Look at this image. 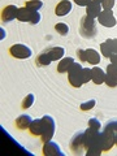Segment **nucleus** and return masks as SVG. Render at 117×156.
Segmentation results:
<instances>
[{
    "mask_svg": "<svg viewBox=\"0 0 117 156\" xmlns=\"http://www.w3.org/2000/svg\"><path fill=\"white\" fill-rule=\"evenodd\" d=\"M73 2H74L77 5H80V7H87L92 0H73Z\"/></svg>",
    "mask_w": 117,
    "mask_h": 156,
    "instance_id": "34",
    "label": "nucleus"
},
{
    "mask_svg": "<svg viewBox=\"0 0 117 156\" xmlns=\"http://www.w3.org/2000/svg\"><path fill=\"white\" fill-rule=\"evenodd\" d=\"M105 74H108L111 77H113L117 80V64H113V62H109L108 66H107V73Z\"/></svg>",
    "mask_w": 117,
    "mask_h": 156,
    "instance_id": "27",
    "label": "nucleus"
},
{
    "mask_svg": "<svg viewBox=\"0 0 117 156\" xmlns=\"http://www.w3.org/2000/svg\"><path fill=\"white\" fill-rule=\"evenodd\" d=\"M115 146H117V133L115 134Z\"/></svg>",
    "mask_w": 117,
    "mask_h": 156,
    "instance_id": "37",
    "label": "nucleus"
},
{
    "mask_svg": "<svg viewBox=\"0 0 117 156\" xmlns=\"http://www.w3.org/2000/svg\"><path fill=\"white\" fill-rule=\"evenodd\" d=\"M42 152L44 156H56V155H62L61 150H60V146H58L56 142L53 140H48V142L43 143V148H42Z\"/></svg>",
    "mask_w": 117,
    "mask_h": 156,
    "instance_id": "10",
    "label": "nucleus"
},
{
    "mask_svg": "<svg viewBox=\"0 0 117 156\" xmlns=\"http://www.w3.org/2000/svg\"><path fill=\"white\" fill-rule=\"evenodd\" d=\"M104 83L108 86V87H117V80L113 77H111L108 74H105V81H104Z\"/></svg>",
    "mask_w": 117,
    "mask_h": 156,
    "instance_id": "31",
    "label": "nucleus"
},
{
    "mask_svg": "<svg viewBox=\"0 0 117 156\" xmlns=\"http://www.w3.org/2000/svg\"><path fill=\"white\" fill-rule=\"evenodd\" d=\"M60 2H61V0H60Z\"/></svg>",
    "mask_w": 117,
    "mask_h": 156,
    "instance_id": "39",
    "label": "nucleus"
},
{
    "mask_svg": "<svg viewBox=\"0 0 117 156\" xmlns=\"http://www.w3.org/2000/svg\"><path fill=\"white\" fill-rule=\"evenodd\" d=\"M98 21H99L100 25L104 26V27H113V26H116V23H117V20L113 16V12L112 11H104V9L99 14Z\"/></svg>",
    "mask_w": 117,
    "mask_h": 156,
    "instance_id": "9",
    "label": "nucleus"
},
{
    "mask_svg": "<svg viewBox=\"0 0 117 156\" xmlns=\"http://www.w3.org/2000/svg\"><path fill=\"white\" fill-rule=\"evenodd\" d=\"M99 144L101 150L104 151H109L112 150V147L115 146V133L111 131L108 129H104L103 131L100 133V136H99Z\"/></svg>",
    "mask_w": 117,
    "mask_h": 156,
    "instance_id": "7",
    "label": "nucleus"
},
{
    "mask_svg": "<svg viewBox=\"0 0 117 156\" xmlns=\"http://www.w3.org/2000/svg\"><path fill=\"white\" fill-rule=\"evenodd\" d=\"M101 152H103V150L99 144H94V146H90L89 148L86 150V154L87 156H99Z\"/></svg>",
    "mask_w": 117,
    "mask_h": 156,
    "instance_id": "25",
    "label": "nucleus"
},
{
    "mask_svg": "<svg viewBox=\"0 0 117 156\" xmlns=\"http://www.w3.org/2000/svg\"><path fill=\"white\" fill-rule=\"evenodd\" d=\"M41 13L38 11H33V9L27 8V7H21L18 8V14H17V20L21 22H29L31 25H37L41 21Z\"/></svg>",
    "mask_w": 117,
    "mask_h": 156,
    "instance_id": "3",
    "label": "nucleus"
},
{
    "mask_svg": "<svg viewBox=\"0 0 117 156\" xmlns=\"http://www.w3.org/2000/svg\"><path fill=\"white\" fill-rule=\"evenodd\" d=\"M47 52L50 53V56H51V58H52V61H60L61 58L65 56V48L58 47V46L47 48Z\"/></svg>",
    "mask_w": 117,
    "mask_h": 156,
    "instance_id": "17",
    "label": "nucleus"
},
{
    "mask_svg": "<svg viewBox=\"0 0 117 156\" xmlns=\"http://www.w3.org/2000/svg\"><path fill=\"white\" fill-rule=\"evenodd\" d=\"M82 78H83L85 83L90 82L91 81V69H89V68H83V70H82Z\"/></svg>",
    "mask_w": 117,
    "mask_h": 156,
    "instance_id": "32",
    "label": "nucleus"
},
{
    "mask_svg": "<svg viewBox=\"0 0 117 156\" xmlns=\"http://www.w3.org/2000/svg\"><path fill=\"white\" fill-rule=\"evenodd\" d=\"M104 129H108V130L113 131V133L116 134V133H117V119H112V120H109L108 122H107V125L104 126Z\"/></svg>",
    "mask_w": 117,
    "mask_h": 156,
    "instance_id": "28",
    "label": "nucleus"
},
{
    "mask_svg": "<svg viewBox=\"0 0 117 156\" xmlns=\"http://www.w3.org/2000/svg\"><path fill=\"white\" fill-rule=\"evenodd\" d=\"M77 57H78V60H80L81 62H86V50L80 48V50L77 51Z\"/></svg>",
    "mask_w": 117,
    "mask_h": 156,
    "instance_id": "33",
    "label": "nucleus"
},
{
    "mask_svg": "<svg viewBox=\"0 0 117 156\" xmlns=\"http://www.w3.org/2000/svg\"><path fill=\"white\" fill-rule=\"evenodd\" d=\"M55 30L60 34V35L65 37V35H68V33H69V26H68L65 22H58L55 25Z\"/></svg>",
    "mask_w": 117,
    "mask_h": 156,
    "instance_id": "23",
    "label": "nucleus"
},
{
    "mask_svg": "<svg viewBox=\"0 0 117 156\" xmlns=\"http://www.w3.org/2000/svg\"><path fill=\"white\" fill-rule=\"evenodd\" d=\"M34 95L33 94H27L25 98H23V100H22V103H21V108L22 109H29L30 107L34 104Z\"/></svg>",
    "mask_w": 117,
    "mask_h": 156,
    "instance_id": "24",
    "label": "nucleus"
},
{
    "mask_svg": "<svg viewBox=\"0 0 117 156\" xmlns=\"http://www.w3.org/2000/svg\"><path fill=\"white\" fill-rule=\"evenodd\" d=\"M29 131L34 136H41L43 131V121L42 119H35L31 121L30 126H29Z\"/></svg>",
    "mask_w": 117,
    "mask_h": 156,
    "instance_id": "18",
    "label": "nucleus"
},
{
    "mask_svg": "<svg viewBox=\"0 0 117 156\" xmlns=\"http://www.w3.org/2000/svg\"><path fill=\"white\" fill-rule=\"evenodd\" d=\"M80 34L82 38H86V39L95 38L98 34L95 20L89 17L87 14H85V16L81 18V22H80Z\"/></svg>",
    "mask_w": 117,
    "mask_h": 156,
    "instance_id": "1",
    "label": "nucleus"
},
{
    "mask_svg": "<svg viewBox=\"0 0 117 156\" xmlns=\"http://www.w3.org/2000/svg\"><path fill=\"white\" fill-rule=\"evenodd\" d=\"M31 117L29 115H21L16 119V128L18 130H26L31 124Z\"/></svg>",
    "mask_w": 117,
    "mask_h": 156,
    "instance_id": "19",
    "label": "nucleus"
},
{
    "mask_svg": "<svg viewBox=\"0 0 117 156\" xmlns=\"http://www.w3.org/2000/svg\"><path fill=\"white\" fill-rule=\"evenodd\" d=\"M89 126H90V128H92V129L100 130V128H101V122L96 119V117H92V119L89 120Z\"/></svg>",
    "mask_w": 117,
    "mask_h": 156,
    "instance_id": "29",
    "label": "nucleus"
},
{
    "mask_svg": "<svg viewBox=\"0 0 117 156\" xmlns=\"http://www.w3.org/2000/svg\"><path fill=\"white\" fill-rule=\"evenodd\" d=\"M115 3H116V0H103L101 8H103L104 11H112V8L115 7Z\"/></svg>",
    "mask_w": 117,
    "mask_h": 156,
    "instance_id": "30",
    "label": "nucleus"
},
{
    "mask_svg": "<svg viewBox=\"0 0 117 156\" xmlns=\"http://www.w3.org/2000/svg\"><path fill=\"white\" fill-rule=\"evenodd\" d=\"M70 11H72V3L69 0H61L55 8V14L58 17H64L66 14H69Z\"/></svg>",
    "mask_w": 117,
    "mask_h": 156,
    "instance_id": "12",
    "label": "nucleus"
},
{
    "mask_svg": "<svg viewBox=\"0 0 117 156\" xmlns=\"http://www.w3.org/2000/svg\"><path fill=\"white\" fill-rule=\"evenodd\" d=\"M101 11H103V8H101V4L95 2V0H92L89 5L86 7V14L89 17L94 18V20L99 17V14L101 13Z\"/></svg>",
    "mask_w": 117,
    "mask_h": 156,
    "instance_id": "13",
    "label": "nucleus"
},
{
    "mask_svg": "<svg viewBox=\"0 0 117 156\" xmlns=\"http://www.w3.org/2000/svg\"><path fill=\"white\" fill-rule=\"evenodd\" d=\"M95 2H98V3H100V4H101V3H103V0H95Z\"/></svg>",
    "mask_w": 117,
    "mask_h": 156,
    "instance_id": "38",
    "label": "nucleus"
},
{
    "mask_svg": "<svg viewBox=\"0 0 117 156\" xmlns=\"http://www.w3.org/2000/svg\"><path fill=\"white\" fill-rule=\"evenodd\" d=\"M74 62V58L73 57H62L57 64V72L58 73H68L70 69V66Z\"/></svg>",
    "mask_w": 117,
    "mask_h": 156,
    "instance_id": "20",
    "label": "nucleus"
},
{
    "mask_svg": "<svg viewBox=\"0 0 117 156\" xmlns=\"http://www.w3.org/2000/svg\"><path fill=\"white\" fill-rule=\"evenodd\" d=\"M69 147L72 154L74 155H82L85 151V144H83V131H78L74 135L72 136L70 142H69Z\"/></svg>",
    "mask_w": 117,
    "mask_h": 156,
    "instance_id": "6",
    "label": "nucleus"
},
{
    "mask_svg": "<svg viewBox=\"0 0 117 156\" xmlns=\"http://www.w3.org/2000/svg\"><path fill=\"white\" fill-rule=\"evenodd\" d=\"M82 70H83V68L80 62H73V65L70 66L69 72H68V81H69V83L72 87H74V89H80L85 85L83 82V78H82Z\"/></svg>",
    "mask_w": 117,
    "mask_h": 156,
    "instance_id": "2",
    "label": "nucleus"
},
{
    "mask_svg": "<svg viewBox=\"0 0 117 156\" xmlns=\"http://www.w3.org/2000/svg\"><path fill=\"white\" fill-rule=\"evenodd\" d=\"M100 52L105 58H109L115 53V43L113 39H107L100 44Z\"/></svg>",
    "mask_w": 117,
    "mask_h": 156,
    "instance_id": "15",
    "label": "nucleus"
},
{
    "mask_svg": "<svg viewBox=\"0 0 117 156\" xmlns=\"http://www.w3.org/2000/svg\"><path fill=\"white\" fill-rule=\"evenodd\" d=\"M0 31H2V38H4V37H5V33H4V31H5V30H4V29L2 27V29H0Z\"/></svg>",
    "mask_w": 117,
    "mask_h": 156,
    "instance_id": "36",
    "label": "nucleus"
},
{
    "mask_svg": "<svg viewBox=\"0 0 117 156\" xmlns=\"http://www.w3.org/2000/svg\"><path fill=\"white\" fill-rule=\"evenodd\" d=\"M17 14H18V8L16 5H13V4L7 5V7H4L2 11V21L11 22L14 18H17Z\"/></svg>",
    "mask_w": 117,
    "mask_h": 156,
    "instance_id": "11",
    "label": "nucleus"
},
{
    "mask_svg": "<svg viewBox=\"0 0 117 156\" xmlns=\"http://www.w3.org/2000/svg\"><path fill=\"white\" fill-rule=\"evenodd\" d=\"M51 62H52V58H51V56H50V53L47 52V50L43 51V52H41V53H39V55L37 56V58H35V64H37V66H39V68L47 66V65H50Z\"/></svg>",
    "mask_w": 117,
    "mask_h": 156,
    "instance_id": "21",
    "label": "nucleus"
},
{
    "mask_svg": "<svg viewBox=\"0 0 117 156\" xmlns=\"http://www.w3.org/2000/svg\"><path fill=\"white\" fill-rule=\"evenodd\" d=\"M9 55L14 58H20V60H25L33 55V51L30 47L25 44H13L9 47Z\"/></svg>",
    "mask_w": 117,
    "mask_h": 156,
    "instance_id": "5",
    "label": "nucleus"
},
{
    "mask_svg": "<svg viewBox=\"0 0 117 156\" xmlns=\"http://www.w3.org/2000/svg\"><path fill=\"white\" fill-rule=\"evenodd\" d=\"M42 121H43V131H42V135H41V140L44 143V142H48V140H51L53 138L55 130H56V125H55V120L48 115L43 116Z\"/></svg>",
    "mask_w": 117,
    "mask_h": 156,
    "instance_id": "4",
    "label": "nucleus"
},
{
    "mask_svg": "<svg viewBox=\"0 0 117 156\" xmlns=\"http://www.w3.org/2000/svg\"><path fill=\"white\" fill-rule=\"evenodd\" d=\"M25 7L33 9V11H39L43 7V2L42 0H27L25 3Z\"/></svg>",
    "mask_w": 117,
    "mask_h": 156,
    "instance_id": "22",
    "label": "nucleus"
},
{
    "mask_svg": "<svg viewBox=\"0 0 117 156\" xmlns=\"http://www.w3.org/2000/svg\"><path fill=\"white\" fill-rule=\"evenodd\" d=\"M111 62H113V64H117V53H113L111 57H109Z\"/></svg>",
    "mask_w": 117,
    "mask_h": 156,
    "instance_id": "35",
    "label": "nucleus"
},
{
    "mask_svg": "<svg viewBox=\"0 0 117 156\" xmlns=\"http://www.w3.org/2000/svg\"><path fill=\"white\" fill-rule=\"evenodd\" d=\"M95 104H96V100H95V99L87 100V101H85V103H82V104L80 105V109H81V111H83V112L91 111V109L95 107Z\"/></svg>",
    "mask_w": 117,
    "mask_h": 156,
    "instance_id": "26",
    "label": "nucleus"
},
{
    "mask_svg": "<svg viewBox=\"0 0 117 156\" xmlns=\"http://www.w3.org/2000/svg\"><path fill=\"white\" fill-rule=\"evenodd\" d=\"M99 136H100V131L96 130V129H92V128H90V126L86 130H83V144H85V150H87L90 146L99 144Z\"/></svg>",
    "mask_w": 117,
    "mask_h": 156,
    "instance_id": "8",
    "label": "nucleus"
},
{
    "mask_svg": "<svg viewBox=\"0 0 117 156\" xmlns=\"http://www.w3.org/2000/svg\"><path fill=\"white\" fill-rule=\"evenodd\" d=\"M100 53L94 48H87L86 50V62H89L91 65H98L100 62Z\"/></svg>",
    "mask_w": 117,
    "mask_h": 156,
    "instance_id": "16",
    "label": "nucleus"
},
{
    "mask_svg": "<svg viewBox=\"0 0 117 156\" xmlns=\"http://www.w3.org/2000/svg\"><path fill=\"white\" fill-rule=\"evenodd\" d=\"M91 81L94 82L95 85H101V83H104V81H105V72L101 69V68L99 66H94L91 69Z\"/></svg>",
    "mask_w": 117,
    "mask_h": 156,
    "instance_id": "14",
    "label": "nucleus"
}]
</instances>
